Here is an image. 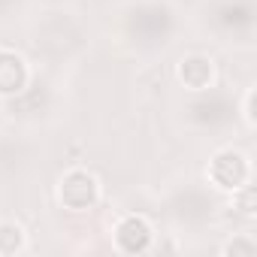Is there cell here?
<instances>
[{"label": "cell", "mask_w": 257, "mask_h": 257, "mask_svg": "<svg viewBox=\"0 0 257 257\" xmlns=\"http://www.w3.org/2000/svg\"><path fill=\"white\" fill-rule=\"evenodd\" d=\"M233 200H236V206H239L242 215H254V200H257V197H254V188H251V185L233 191Z\"/></svg>", "instance_id": "ba28073f"}, {"label": "cell", "mask_w": 257, "mask_h": 257, "mask_svg": "<svg viewBox=\"0 0 257 257\" xmlns=\"http://www.w3.org/2000/svg\"><path fill=\"white\" fill-rule=\"evenodd\" d=\"M28 82H31L28 61L13 49H0V97L22 94L28 88Z\"/></svg>", "instance_id": "277c9868"}, {"label": "cell", "mask_w": 257, "mask_h": 257, "mask_svg": "<svg viewBox=\"0 0 257 257\" xmlns=\"http://www.w3.org/2000/svg\"><path fill=\"white\" fill-rule=\"evenodd\" d=\"M254 251H257V242H254L251 236H236L233 242L224 245V254H233V257H239V254H242V257H251Z\"/></svg>", "instance_id": "52a82bcc"}, {"label": "cell", "mask_w": 257, "mask_h": 257, "mask_svg": "<svg viewBox=\"0 0 257 257\" xmlns=\"http://www.w3.org/2000/svg\"><path fill=\"white\" fill-rule=\"evenodd\" d=\"M58 203L70 212H91L100 203V182L88 170H67L58 182Z\"/></svg>", "instance_id": "6da1fadb"}, {"label": "cell", "mask_w": 257, "mask_h": 257, "mask_svg": "<svg viewBox=\"0 0 257 257\" xmlns=\"http://www.w3.org/2000/svg\"><path fill=\"white\" fill-rule=\"evenodd\" d=\"M206 173H209V182L215 188L233 194V191H239L251 182V161H248V155H242L236 149H221V152L212 155Z\"/></svg>", "instance_id": "7a4b0ae2"}, {"label": "cell", "mask_w": 257, "mask_h": 257, "mask_svg": "<svg viewBox=\"0 0 257 257\" xmlns=\"http://www.w3.org/2000/svg\"><path fill=\"white\" fill-rule=\"evenodd\" d=\"M176 73H179V82L188 91H206L215 82V61L206 58V55H188V58L179 61Z\"/></svg>", "instance_id": "5b68a950"}, {"label": "cell", "mask_w": 257, "mask_h": 257, "mask_svg": "<svg viewBox=\"0 0 257 257\" xmlns=\"http://www.w3.org/2000/svg\"><path fill=\"white\" fill-rule=\"evenodd\" d=\"M112 233H115V248L121 254H146L155 242V227L143 215H124Z\"/></svg>", "instance_id": "3957f363"}, {"label": "cell", "mask_w": 257, "mask_h": 257, "mask_svg": "<svg viewBox=\"0 0 257 257\" xmlns=\"http://www.w3.org/2000/svg\"><path fill=\"white\" fill-rule=\"evenodd\" d=\"M254 97H257L254 88H248L245 97H242V121H245L248 131H254Z\"/></svg>", "instance_id": "9c48e42d"}, {"label": "cell", "mask_w": 257, "mask_h": 257, "mask_svg": "<svg viewBox=\"0 0 257 257\" xmlns=\"http://www.w3.org/2000/svg\"><path fill=\"white\" fill-rule=\"evenodd\" d=\"M28 248L25 227L16 221H0V257H13Z\"/></svg>", "instance_id": "8992f818"}]
</instances>
